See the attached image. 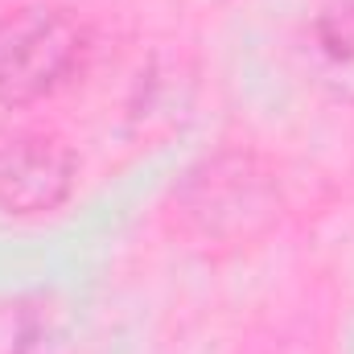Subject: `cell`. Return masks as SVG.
<instances>
[{"mask_svg": "<svg viewBox=\"0 0 354 354\" xmlns=\"http://www.w3.org/2000/svg\"><path fill=\"white\" fill-rule=\"evenodd\" d=\"M91 58V29L66 8L29 4L0 17V107H33L75 83Z\"/></svg>", "mask_w": 354, "mask_h": 354, "instance_id": "obj_1", "label": "cell"}, {"mask_svg": "<svg viewBox=\"0 0 354 354\" xmlns=\"http://www.w3.org/2000/svg\"><path fill=\"white\" fill-rule=\"evenodd\" d=\"M79 181L75 153L41 128H0V210L29 218L58 210Z\"/></svg>", "mask_w": 354, "mask_h": 354, "instance_id": "obj_2", "label": "cell"}, {"mask_svg": "<svg viewBox=\"0 0 354 354\" xmlns=\"http://www.w3.org/2000/svg\"><path fill=\"white\" fill-rule=\"evenodd\" d=\"M268 210L264 177L248 174V161H235V169H223L218 161L206 177H194L189 214L202 223V231H248V223Z\"/></svg>", "mask_w": 354, "mask_h": 354, "instance_id": "obj_3", "label": "cell"}, {"mask_svg": "<svg viewBox=\"0 0 354 354\" xmlns=\"http://www.w3.org/2000/svg\"><path fill=\"white\" fill-rule=\"evenodd\" d=\"M313 33H317V50H322L330 75L338 79V87H346L354 95V0L326 8L317 17Z\"/></svg>", "mask_w": 354, "mask_h": 354, "instance_id": "obj_4", "label": "cell"}]
</instances>
